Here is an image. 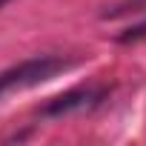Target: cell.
Masks as SVG:
<instances>
[{"label":"cell","instance_id":"obj_1","mask_svg":"<svg viewBox=\"0 0 146 146\" xmlns=\"http://www.w3.org/2000/svg\"><path fill=\"white\" fill-rule=\"evenodd\" d=\"M72 69V60L57 57V54H40V57H29L6 72H0V98L9 92H20V89H32L40 86L52 78H57L60 72Z\"/></svg>","mask_w":146,"mask_h":146},{"label":"cell","instance_id":"obj_2","mask_svg":"<svg viewBox=\"0 0 146 146\" xmlns=\"http://www.w3.org/2000/svg\"><path fill=\"white\" fill-rule=\"evenodd\" d=\"M103 95H106L103 89H72L66 95L52 98L40 109V115L43 117H63V115H72V112H83V109H92Z\"/></svg>","mask_w":146,"mask_h":146},{"label":"cell","instance_id":"obj_3","mask_svg":"<svg viewBox=\"0 0 146 146\" xmlns=\"http://www.w3.org/2000/svg\"><path fill=\"white\" fill-rule=\"evenodd\" d=\"M140 9H146V0H123V3H117L112 12H103V17H117L123 12H140Z\"/></svg>","mask_w":146,"mask_h":146},{"label":"cell","instance_id":"obj_4","mask_svg":"<svg viewBox=\"0 0 146 146\" xmlns=\"http://www.w3.org/2000/svg\"><path fill=\"white\" fill-rule=\"evenodd\" d=\"M143 37H146V23L132 26V29H126L123 35H117V43H135V40H143Z\"/></svg>","mask_w":146,"mask_h":146},{"label":"cell","instance_id":"obj_5","mask_svg":"<svg viewBox=\"0 0 146 146\" xmlns=\"http://www.w3.org/2000/svg\"><path fill=\"white\" fill-rule=\"evenodd\" d=\"M6 3H9V0H0V9H3V6H6Z\"/></svg>","mask_w":146,"mask_h":146}]
</instances>
